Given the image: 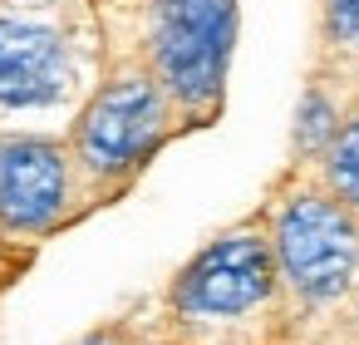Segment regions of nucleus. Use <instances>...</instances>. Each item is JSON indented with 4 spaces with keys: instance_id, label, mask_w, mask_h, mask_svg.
<instances>
[{
    "instance_id": "nucleus-1",
    "label": "nucleus",
    "mask_w": 359,
    "mask_h": 345,
    "mask_svg": "<svg viewBox=\"0 0 359 345\" xmlns=\"http://www.w3.org/2000/svg\"><path fill=\"white\" fill-rule=\"evenodd\" d=\"M276 281L305 306H334L359 286V217L320 183H295L271 207Z\"/></svg>"
},
{
    "instance_id": "nucleus-2",
    "label": "nucleus",
    "mask_w": 359,
    "mask_h": 345,
    "mask_svg": "<svg viewBox=\"0 0 359 345\" xmlns=\"http://www.w3.org/2000/svg\"><path fill=\"white\" fill-rule=\"evenodd\" d=\"M231 45L236 0H148V74L197 124L222 109Z\"/></svg>"
},
{
    "instance_id": "nucleus-3",
    "label": "nucleus",
    "mask_w": 359,
    "mask_h": 345,
    "mask_svg": "<svg viewBox=\"0 0 359 345\" xmlns=\"http://www.w3.org/2000/svg\"><path fill=\"white\" fill-rule=\"evenodd\" d=\"M172 114L177 109L148 70H123L84 104L69 138V163L94 183H128L163 148Z\"/></svg>"
},
{
    "instance_id": "nucleus-4",
    "label": "nucleus",
    "mask_w": 359,
    "mask_h": 345,
    "mask_svg": "<svg viewBox=\"0 0 359 345\" xmlns=\"http://www.w3.org/2000/svg\"><path fill=\"white\" fill-rule=\"evenodd\" d=\"M280 291L261 227H236L207 242L172 281V311L187 320H236Z\"/></svg>"
},
{
    "instance_id": "nucleus-5",
    "label": "nucleus",
    "mask_w": 359,
    "mask_h": 345,
    "mask_svg": "<svg viewBox=\"0 0 359 345\" xmlns=\"http://www.w3.org/2000/svg\"><path fill=\"white\" fill-rule=\"evenodd\" d=\"M74 89L69 35L30 11H0V109H55Z\"/></svg>"
},
{
    "instance_id": "nucleus-6",
    "label": "nucleus",
    "mask_w": 359,
    "mask_h": 345,
    "mask_svg": "<svg viewBox=\"0 0 359 345\" xmlns=\"http://www.w3.org/2000/svg\"><path fill=\"white\" fill-rule=\"evenodd\" d=\"M69 207V153L50 138H0V227L50 232Z\"/></svg>"
},
{
    "instance_id": "nucleus-7",
    "label": "nucleus",
    "mask_w": 359,
    "mask_h": 345,
    "mask_svg": "<svg viewBox=\"0 0 359 345\" xmlns=\"http://www.w3.org/2000/svg\"><path fill=\"white\" fill-rule=\"evenodd\" d=\"M315 163H320V188L359 217V104L344 109L330 143L315 153Z\"/></svg>"
},
{
    "instance_id": "nucleus-8",
    "label": "nucleus",
    "mask_w": 359,
    "mask_h": 345,
    "mask_svg": "<svg viewBox=\"0 0 359 345\" xmlns=\"http://www.w3.org/2000/svg\"><path fill=\"white\" fill-rule=\"evenodd\" d=\"M320 55L359 79V0H320Z\"/></svg>"
},
{
    "instance_id": "nucleus-9",
    "label": "nucleus",
    "mask_w": 359,
    "mask_h": 345,
    "mask_svg": "<svg viewBox=\"0 0 359 345\" xmlns=\"http://www.w3.org/2000/svg\"><path fill=\"white\" fill-rule=\"evenodd\" d=\"M79 345H123V340H114V335H89V340H79Z\"/></svg>"
},
{
    "instance_id": "nucleus-10",
    "label": "nucleus",
    "mask_w": 359,
    "mask_h": 345,
    "mask_svg": "<svg viewBox=\"0 0 359 345\" xmlns=\"http://www.w3.org/2000/svg\"><path fill=\"white\" fill-rule=\"evenodd\" d=\"M349 296H354V330H359V286H354Z\"/></svg>"
}]
</instances>
